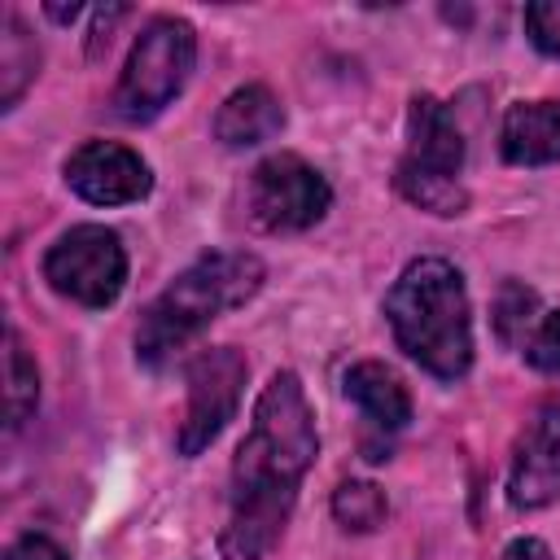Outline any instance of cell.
Instances as JSON below:
<instances>
[{
	"label": "cell",
	"instance_id": "cell-18",
	"mask_svg": "<svg viewBox=\"0 0 560 560\" xmlns=\"http://www.w3.org/2000/svg\"><path fill=\"white\" fill-rule=\"evenodd\" d=\"M534 311H538V298H534V289H525V284H503V293H499V306H494V328H499V337L503 341H525V328L534 324Z\"/></svg>",
	"mask_w": 560,
	"mask_h": 560
},
{
	"label": "cell",
	"instance_id": "cell-9",
	"mask_svg": "<svg viewBox=\"0 0 560 560\" xmlns=\"http://www.w3.org/2000/svg\"><path fill=\"white\" fill-rule=\"evenodd\" d=\"M508 499L512 508H547L560 499V398L542 402L512 451L508 472Z\"/></svg>",
	"mask_w": 560,
	"mask_h": 560
},
{
	"label": "cell",
	"instance_id": "cell-4",
	"mask_svg": "<svg viewBox=\"0 0 560 560\" xmlns=\"http://www.w3.org/2000/svg\"><path fill=\"white\" fill-rule=\"evenodd\" d=\"M192 61H197L192 26L184 18H153L127 52V66L114 88V109L131 122L153 118L184 92Z\"/></svg>",
	"mask_w": 560,
	"mask_h": 560
},
{
	"label": "cell",
	"instance_id": "cell-11",
	"mask_svg": "<svg viewBox=\"0 0 560 560\" xmlns=\"http://www.w3.org/2000/svg\"><path fill=\"white\" fill-rule=\"evenodd\" d=\"M503 158L516 166L560 162V96L512 105L503 118Z\"/></svg>",
	"mask_w": 560,
	"mask_h": 560
},
{
	"label": "cell",
	"instance_id": "cell-12",
	"mask_svg": "<svg viewBox=\"0 0 560 560\" xmlns=\"http://www.w3.org/2000/svg\"><path fill=\"white\" fill-rule=\"evenodd\" d=\"M280 127H284V109H280L276 92L262 88V83L236 88V92L219 105V114H214V136H219L228 149L262 144V140H271Z\"/></svg>",
	"mask_w": 560,
	"mask_h": 560
},
{
	"label": "cell",
	"instance_id": "cell-17",
	"mask_svg": "<svg viewBox=\"0 0 560 560\" xmlns=\"http://www.w3.org/2000/svg\"><path fill=\"white\" fill-rule=\"evenodd\" d=\"M398 188L407 201H416L420 210H433V214H459L468 206L459 179H442V175H420V171H407L398 166Z\"/></svg>",
	"mask_w": 560,
	"mask_h": 560
},
{
	"label": "cell",
	"instance_id": "cell-7",
	"mask_svg": "<svg viewBox=\"0 0 560 560\" xmlns=\"http://www.w3.org/2000/svg\"><path fill=\"white\" fill-rule=\"evenodd\" d=\"M245 354L236 346H219V350H201L188 368V411L179 420V455H201L223 424L236 416L241 402V385H245Z\"/></svg>",
	"mask_w": 560,
	"mask_h": 560
},
{
	"label": "cell",
	"instance_id": "cell-10",
	"mask_svg": "<svg viewBox=\"0 0 560 560\" xmlns=\"http://www.w3.org/2000/svg\"><path fill=\"white\" fill-rule=\"evenodd\" d=\"M402 166L407 171H420V175L459 179L464 140H459V127L451 122L446 105H438L433 96H416L411 101V144H407Z\"/></svg>",
	"mask_w": 560,
	"mask_h": 560
},
{
	"label": "cell",
	"instance_id": "cell-21",
	"mask_svg": "<svg viewBox=\"0 0 560 560\" xmlns=\"http://www.w3.org/2000/svg\"><path fill=\"white\" fill-rule=\"evenodd\" d=\"M4 560H66V551L44 534H26L4 551Z\"/></svg>",
	"mask_w": 560,
	"mask_h": 560
},
{
	"label": "cell",
	"instance_id": "cell-3",
	"mask_svg": "<svg viewBox=\"0 0 560 560\" xmlns=\"http://www.w3.org/2000/svg\"><path fill=\"white\" fill-rule=\"evenodd\" d=\"M262 289V262L245 249H214L184 267L140 315L136 354L140 363L158 368L175 350H184L210 319L249 302Z\"/></svg>",
	"mask_w": 560,
	"mask_h": 560
},
{
	"label": "cell",
	"instance_id": "cell-6",
	"mask_svg": "<svg viewBox=\"0 0 560 560\" xmlns=\"http://www.w3.org/2000/svg\"><path fill=\"white\" fill-rule=\"evenodd\" d=\"M328 201V179L298 153H271L249 175V214L262 232H302L324 219Z\"/></svg>",
	"mask_w": 560,
	"mask_h": 560
},
{
	"label": "cell",
	"instance_id": "cell-20",
	"mask_svg": "<svg viewBox=\"0 0 560 560\" xmlns=\"http://www.w3.org/2000/svg\"><path fill=\"white\" fill-rule=\"evenodd\" d=\"M525 31H529V39L547 57H560V0H534V4H525Z\"/></svg>",
	"mask_w": 560,
	"mask_h": 560
},
{
	"label": "cell",
	"instance_id": "cell-8",
	"mask_svg": "<svg viewBox=\"0 0 560 560\" xmlns=\"http://www.w3.org/2000/svg\"><path fill=\"white\" fill-rule=\"evenodd\" d=\"M66 184L92 206H127L153 188L144 158L114 140H88L66 158Z\"/></svg>",
	"mask_w": 560,
	"mask_h": 560
},
{
	"label": "cell",
	"instance_id": "cell-23",
	"mask_svg": "<svg viewBox=\"0 0 560 560\" xmlns=\"http://www.w3.org/2000/svg\"><path fill=\"white\" fill-rule=\"evenodd\" d=\"M48 13H52L57 22H70V18H79V4H70V9H57V4H48Z\"/></svg>",
	"mask_w": 560,
	"mask_h": 560
},
{
	"label": "cell",
	"instance_id": "cell-5",
	"mask_svg": "<svg viewBox=\"0 0 560 560\" xmlns=\"http://www.w3.org/2000/svg\"><path fill=\"white\" fill-rule=\"evenodd\" d=\"M44 280L79 306H109L127 284V249L114 228L79 223L44 254Z\"/></svg>",
	"mask_w": 560,
	"mask_h": 560
},
{
	"label": "cell",
	"instance_id": "cell-15",
	"mask_svg": "<svg viewBox=\"0 0 560 560\" xmlns=\"http://www.w3.org/2000/svg\"><path fill=\"white\" fill-rule=\"evenodd\" d=\"M35 398H39L35 359L26 354L22 337L9 328V337H4V424L9 429H22L26 416L35 411Z\"/></svg>",
	"mask_w": 560,
	"mask_h": 560
},
{
	"label": "cell",
	"instance_id": "cell-22",
	"mask_svg": "<svg viewBox=\"0 0 560 560\" xmlns=\"http://www.w3.org/2000/svg\"><path fill=\"white\" fill-rule=\"evenodd\" d=\"M503 560H551V551H547V542H538V538H516V542H508Z\"/></svg>",
	"mask_w": 560,
	"mask_h": 560
},
{
	"label": "cell",
	"instance_id": "cell-14",
	"mask_svg": "<svg viewBox=\"0 0 560 560\" xmlns=\"http://www.w3.org/2000/svg\"><path fill=\"white\" fill-rule=\"evenodd\" d=\"M35 66H39L35 39L26 35V26H22L18 13H4V35H0V105L4 109L18 105V96L35 79Z\"/></svg>",
	"mask_w": 560,
	"mask_h": 560
},
{
	"label": "cell",
	"instance_id": "cell-2",
	"mask_svg": "<svg viewBox=\"0 0 560 560\" xmlns=\"http://www.w3.org/2000/svg\"><path fill=\"white\" fill-rule=\"evenodd\" d=\"M385 319L398 346L433 376L455 381L472 363V319L464 276L446 258H416L385 293Z\"/></svg>",
	"mask_w": 560,
	"mask_h": 560
},
{
	"label": "cell",
	"instance_id": "cell-16",
	"mask_svg": "<svg viewBox=\"0 0 560 560\" xmlns=\"http://www.w3.org/2000/svg\"><path fill=\"white\" fill-rule=\"evenodd\" d=\"M332 516H337L341 529L372 534V529L385 525V516H389L385 490L372 486V481H341L337 494H332Z\"/></svg>",
	"mask_w": 560,
	"mask_h": 560
},
{
	"label": "cell",
	"instance_id": "cell-19",
	"mask_svg": "<svg viewBox=\"0 0 560 560\" xmlns=\"http://www.w3.org/2000/svg\"><path fill=\"white\" fill-rule=\"evenodd\" d=\"M525 359L538 368V372H560V311H547L529 337H525Z\"/></svg>",
	"mask_w": 560,
	"mask_h": 560
},
{
	"label": "cell",
	"instance_id": "cell-1",
	"mask_svg": "<svg viewBox=\"0 0 560 560\" xmlns=\"http://www.w3.org/2000/svg\"><path fill=\"white\" fill-rule=\"evenodd\" d=\"M319 438L298 372H276L258 402L245 442L232 464V499L219 534L223 560H262L298 499L306 468L315 464Z\"/></svg>",
	"mask_w": 560,
	"mask_h": 560
},
{
	"label": "cell",
	"instance_id": "cell-13",
	"mask_svg": "<svg viewBox=\"0 0 560 560\" xmlns=\"http://www.w3.org/2000/svg\"><path fill=\"white\" fill-rule=\"evenodd\" d=\"M346 398H354L376 429L394 433V429H402L411 420V394L398 381V372H389L385 363H372V359L354 363L346 372Z\"/></svg>",
	"mask_w": 560,
	"mask_h": 560
}]
</instances>
